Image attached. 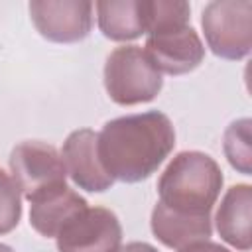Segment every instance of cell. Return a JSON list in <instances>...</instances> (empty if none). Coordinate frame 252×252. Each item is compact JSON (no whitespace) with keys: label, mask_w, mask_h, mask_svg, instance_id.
Segmentation results:
<instances>
[{"label":"cell","mask_w":252,"mask_h":252,"mask_svg":"<svg viewBox=\"0 0 252 252\" xmlns=\"http://www.w3.org/2000/svg\"><path fill=\"white\" fill-rule=\"evenodd\" d=\"M175 128L159 110L108 120L98 132V158L112 179L138 183L148 179L173 152Z\"/></svg>","instance_id":"1"},{"label":"cell","mask_w":252,"mask_h":252,"mask_svg":"<svg viewBox=\"0 0 252 252\" xmlns=\"http://www.w3.org/2000/svg\"><path fill=\"white\" fill-rule=\"evenodd\" d=\"M224 177L219 163L203 152H179L158 179L159 203L187 215H211Z\"/></svg>","instance_id":"2"},{"label":"cell","mask_w":252,"mask_h":252,"mask_svg":"<svg viewBox=\"0 0 252 252\" xmlns=\"http://www.w3.org/2000/svg\"><path fill=\"white\" fill-rule=\"evenodd\" d=\"M163 87L161 73L140 45H120L106 57L104 89L112 102L132 106L154 100Z\"/></svg>","instance_id":"3"},{"label":"cell","mask_w":252,"mask_h":252,"mask_svg":"<svg viewBox=\"0 0 252 252\" xmlns=\"http://www.w3.org/2000/svg\"><path fill=\"white\" fill-rule=\"evenodd\" d=\"M201 26L217 57L238 61L252 49V2L215 0L203 8Z\"/></svg>","instance_id":"4"},{"label":"cell","mask_w":252,"mask_h":252,"mask_svg":"<svg viewBox=\"0 0 252 252\" xmlns=\"http://www.w3.org/2000/svg\"><path fill=\"white\" fill-rule=\"evenodd\" d=\"M10 171L14 183L28 201L45 189L65 185L67 177L57 148L39 140H28L14 146L10 154Z\"/></svg>","instance_id":"5"},{"label":"cell","mask_w":252,"mask_h":252,"mask_svg":"<svg viewBox=\"0 0 252 252\" xmlns=\"http://www.w3.org/2000/svg\"><path fill=\"white\" fill-rule=\"evenodd\" d=\"M55 238L59 252H116L122 242V224L110 209L87 207Z\"/></svg>","instance_id":"6"},{"label":"cell","mask_w":252,"mask_h":252,"mask_svg":"<svg viewBox=\"0 0 252 252\" xmlns=\"http://www.w3.org/2000/svg\"><path fill=\"white\" fill-rule=\"evenodd\" d=\"M93 8L87 0H32L28 6L39 35L55 43L85 39L93 30Z\"/></svg>","instance_id":"7"},{"label":"cell","mask_w":252,"mask_h":252,"mask_svg":"<svg viewBox=\"0 0 252 252\" xmlns=\"http://www.w3.org/2000/svg\"><path fill=\"white\" fill-rule=\"evenodd\" d=\"M144 51L154 67L167 75H185L205 59V45L191 26L148 35Z\"/></svg>","instance_id":"8"},{"label":"cell","mask_w":252,"mask_h":252,"mask_svg":"<svg viewBox=\"0 0 252 252\" xmlns=\"http://www.w3.org/2000/svg\"><path fill=\"white\" fill-rule=\"evenodd\" d=\"M61 158L69 177L79 189L102 193L112 187L114 179L106 173L98 158V132L91 128L73 130L63 142Z\"/></svg>","instance_id":"9"},{"label":"cell","mask_w":252,"mask_h":252,"mask_svg":"<svg viewBox=\"0 0 252 252\" xmlns=\"http://www.w3.org/2000/svg\"><path fill=\"white\" fill-rule=\"evenodd\" d=\"M89 203L67 185L45 189L30 199V224L45 238H55L59 230Z\"/></svg>","instance_id":"10"},{"label":"cell","mask_w":252,"mask_h":252,"mask_svg":"<svg viewBox=\"0 0 252 252\" xmlns=\"http://www.w3.org/2000/svg\"><path fill=\"white\" fill-rule=\"evenodd\" d=\"M250 217H252V187L248 183H236L228 187L215 213V226L219 236L236 250L248 252L252 248Z\"/></svg>","instance_id":"11"},{"label":"cell","mask_w":252,"mask_h":252,"mask_svg":"<svg viewBox=\"0 0 252 252\" xmlns=\"http://www.w3.org/2000/svg\"><path fill=\"white\" fill-rule=\"evenodd\" d=\"M154 236L167 248H183L187 244L209 240L213 234L211 215H187L177 213L163 203H156L150 220Z\"/></svg>","instance_id":"12"},{"label":"cell","mask_w":252,"mask_h":252,"mask_svg":"<svg viewBox=\"0 0 252 252\" xmlns=\"http://www.w3.org/2000/svg\"><path fill=\"white\" fill-rule=\"evenodd\" d=\"M94 8L104 37L112 41H132L144 33L138 0H100Z\"/></svg>","instance_id":"13"},{"label":"cell","mask_w":252,"mask_h":252,"mask_svg":"<svg viewBox=\"0 0 252 252\" xmlns=\"http://www.w3.org/2000/svg\"><path fill=\"white\" fill-rule=\"evenodd\" d=\"M144 33L156 35L189 26L191 8L183 0H138Z\"/></svg>","instance_id":"14"},{"label":"cell","mask_w":252,"mask_h":252,"mask_svg":"<svg viewBox=\"0 0 252 252\" xmlns=\"http://www.w3.org/2000/svg\"><path fill=\"white\" fill-rule=\"evenodd\" d=\"M250 118H238L224 130L222 150L228 163L242 175H252V148H250Z\"/></svg>","instance_id":"15"},{"label":"cell","mask_w":252,"mask_h":252,"mask_svg":"<svg viewBox=\"0 0 252 252\" xmlns=\"http://www.w3.org/2000/svg\"><path fill=\"white\" fill-rule=\"evenodd\" d=\"M22 219V195L14 179L0 167V234L12 232Z\"/></svg>","instance_id":"16"},{"label":"cell","mask_w":252,"mask_h":252,"mask_svg":"<svg viewBox=\"0 0 252 252\" xmlns=\"http://www.w3.org/2000/svg\"><path fill=\"white\" fill-rule=\"evenodd\" d=\"M177 252H230V250L217 244V242H211V240H199V242H193V244L179 248Z\"/></svg>","instance_id":"17"},{"label":"cell","mask_w":252,"mask_h":252,"mask_svg":"<svg viewBox=\"0 0 252 252\" xmlns=\"http://www.w3.org/2000/svg\"><path fill=\"white\" fill-rule=\"evenodd\" d=\"M116 252H158V248L148 242H128L126 246L118 248Z\"/></svg>","instance_id":"18"},{"label":"cell","mask_w":252,"mask_h":252,"mask_svg":"<svg viewBox=\"0 0 252 252\" xmlns=\"http://www.w3.org/2000/svg\"><path fill=\"white\" fill-rule=\"evenodd\" d=\"M0 252H14V250H12L8 244H2V242H0Z\"/></svg>","instance_id":"19"}]
</instances>
